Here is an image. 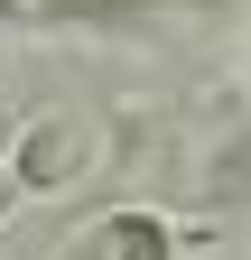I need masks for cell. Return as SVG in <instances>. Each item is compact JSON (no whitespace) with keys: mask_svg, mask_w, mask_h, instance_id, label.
<instances>
[{"mask_svg":"<svg viewBox=\"0 0 251 260\" xmlns=\"http://www.w3.org/2000/svg\"><path fill=\"white\" fill-rule=\"evenodd\" d=\"M186 242L196 233L177 214H159V205H103L56 242V260H186Z\"/></svg>","mask_w":251,"mask_h":260,"instance_id":"obj_1","label":"cell"}]
</instances>
